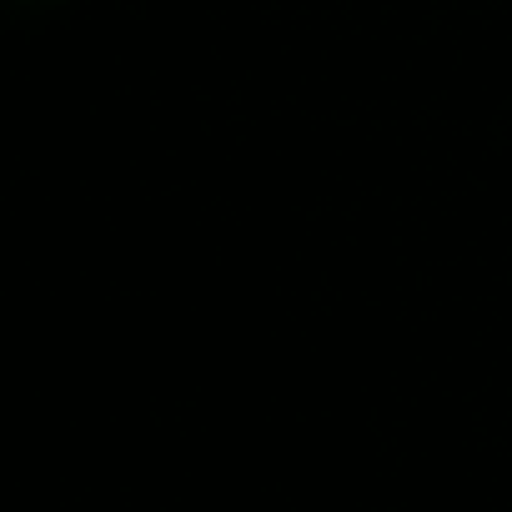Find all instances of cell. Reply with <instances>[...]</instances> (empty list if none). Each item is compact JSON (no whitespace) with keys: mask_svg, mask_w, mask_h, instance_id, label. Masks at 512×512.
I'll use <instances>...</instances> for the list:
<instances>
[{"mask_svg":"<svg viewBox=\"0 0 512 512\" xmlns=\"http://www.w3.org/2000/svg\"><path fill=\"white\" fill-rule=\"evenodd\" d=\"M41 6V0H0V16H16V11H31Z\"/></svg>","mask_w":512,"mask_h":512,"instance_id":"cell-1","label":"cell"}]
</instances>
